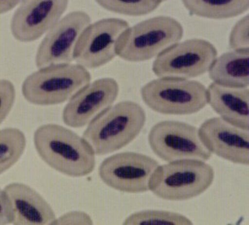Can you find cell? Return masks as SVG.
Wrapping results in <instances>:
<instances>
[{
	"label": "cell",
	"instance_id": "cell-1",
	"mask_svg": "<svg viewBox=\"0 0 249 225\" xmlns=\"http://www.w3.org/2000/svg\"><path fill=\"white\" fill-rule=\"evenodd\" d=\"M34 145L40 159L50 168L70 177L87 176L96 166V154L88 142L70 129L43 125L34 133Z\"/></svg>",
	"mask_w": 249,
	"mask_h": 225
},
{
	"label": "cell",
	"instance_id": "cell-2",
	"mask_svg": "<svg viewBox=\"0 0 249 225\" xmlns=\"http://www.w3.org/2000/svg\"><path fill=\"white\" fill-rule=\"evenodd\" d=\"M146 113L139 104L123 101L112 105L94 117L84 132L97 155L117 151L133 142L141 133Z\"/></svg>",
	"mask_w": 249,
	"mask_h": 225
},
{
	"label": "cell",
	"instance_id": "cell-3",
	"mask_svg": "<svg viewBox=\"0 0 249 225\" xmlns=\"http://www.w3.org/2000/svg\"><path fill=\"white\" fill-rule=\"evenodd\" d=\"M182 24L170 16H155L129 27L116 44L117 55L129 62L157 57L183 37Z\"/></svg>",
	"mask_w": 249,
	"mask_h": 225
},
{
	"label": "cell",
	"instance_id": "cell-4",
	"mask_svg": "<svg viewBox=\"0 0 249 225\" xmlns=\"http://www.w3.org/2000/svg\"><path fill=\"white\" fill-rule=\"evenodd\" d=\"M90 81L91 74L80 64H53L26 77L22 94L33 105L54 106L70 100Z\"/></svg>",
	"mask_w": 249,
	"mask_h": 225
},
{
	"label": "cell",
	"instance_id": "cell-5",
	"mask_svg": "<svg viewBox=\"0 0 249 225\" xmlns=\"http://www.w3.org/2000/svg\"><path fill=\"white\" fill-rule=\"evenodd\" d=\"M214 179L213 167L199 159H181L159 166L150 191L161 200L184 201L205 192Z\"/></svg>",
	"mask_w": 249,
	"mask_h": 225
},
{
	"label": "cell",
	"instance_id": "cell-6",
	"mask_svg": "<svg viewBox=\"0 0 249 225\" xmlns=\"http://www.w3.org/2000/svg\"><path fill=\"white\" fill-rule=\"evenodd\" d=\"M144 103L161 114L190 115L208 105L207 88L197 80L160 77L141 90Z\"/></svg>",
	"mask_w": 249,
	"mask_h": 225
},
{
	"label": "cell",
	"instance_id": "cell-7",
	"mask_svg": "<svg viewBox=\"0 0 249 225\" xmlns=\"http://www.w3.org/2000/svg\"><path fill=\"white\" fill-rule=\"evenodd\" d=\"M216 57L212 43L194 38L166 48L155 59L152 70L158 77L189 80L208 72Z\"/></svg>",
	"mask_w": 249,
	"mask_h": 225
},
{
	"label": "cell",
	"instance_id": "cell-8",
	"mask_svg": "<svg viewBox=\"0 0 249 225\" xmlns=\"http://www.w3.org/2000/svg\"><path fill=\"white\" fill-rule=\"evenodd\" d=\"M148 142L152 151L167 163L181 159L207 161L212 157L198 129L186 122H159L150 130Z\"/></svg>",
	"mask_w": 249,
	"mask_h": 225
},
{
	"label": "cell",
	"instance_id": "cell-9",
	"mask_svg": "<svg viewBox=\"0 0 249 225\" xmlns=\"http://www.w3.org/2000/svg\"><path fill=\"white\" fill-rule=\"evenodd\" d=\"M159 166L157 161L145 154L122 152L105 159L98 168V174L110 188L139 194L150 191L151 178Z\"/></svg>",
	"mask_w": 249,
	"mask_h": 225
},
{
	"label": "cell",
	"instance_id": "cell-10",
	"mask_svg": "<svg viewBox=\"0 0 249 225\" xmlns=\"http://www.w3.org/2000/svg\"><path fill=\"white\" fill-rule=\"evenodd\" d=\"M129 23L118 18H107L90 23L74 48V60L86 69H97L113 60L116 44Z\"/></svg>",
	"mask_w": 249,
	"mask_h": 225
},
{
	"label": "cell",
	"instance_id": "cell-11",
	"mask_svg": "<svg viewBox=\"0 0 249 225\" xmlns=\"http://www.w3.org/2000/svg\"><path fill=\"white\" fill-rule=\"evenodd\" d=\"M91 23V17L82 11L70 12L47 32L36 55L38 69L74 60V48L81 33Z\"/></svg>",
	"mask_w": 249,
	"mask_h": 225
},
{
	"label": "cell",
	"instance_id": "cell-12",
	"mask_svg": "<svg viewBox=\"0 0 249 225\" xmlns=\"http://www.w3.org/2000/svg\"><path fill=\"white\" fill-rule=\"evenodd\" d=\"M70 0H25L12 16V36L23 43L37 40L60 20Z\"/></svg>",
	"mask_w": 249,
	"mask_h": 225
},
{
	"label": "cell",
	"instance_id": "cell-13",
	"mask_svg": "<svg viewBox=\"0 0 249 225\" xmlns=\"http://www.w3.org/2000/svg\"><path fill=\"white\" fill-rule=\"evenodd\" d=\"M119 85L115 79H98L71 96L62 112L63 122L68 127H86L94 117L112 106L118 98Z\"/></svg>",
	"mask_w": 249,
	"mask_h": 225
},
{
	"label": "cell",
	"instance_id": "cell-14",
	"mask_svg": "<svg viewBox=\"0 0 249 225\" xmlns=\"http://www.w3.org/2000/svg\"><path fill=\"white\" fill-rule=\"evenodd\" d=\"M198 131L212 154L231 163L249 165V130L235 127L221 117H213L206 120Z\"/></svg>",
	"mask_w": 249,
	"mask_h": 225
},
{
	"label": "cell",
	"instance_id": "cell-15",
	"mask_svg": "<svg viewBox=\"0 0 249 225\" xmlns=\"http://www.w3.org/2000/svg\"><path fill=\"white\" fill-rule=\"evenodd\" d=\"M12 205L16 225H53L56 217L51 205L35 189L22 183H12L4 188Z\"/></svg>",
	"mask_w": 249,
	"mask_h": 225
},
{
	"label": "cell",
	"instance_id": "cell-16",
	"mask_svg": "<svg viewBox=\"0 0 249 225\" xmlns=\"http://www.w3.org/2000/svg\"><path fill=\"white\" fill-rule=\"evenodd\" d=\"M208 104L226 122L249 130L248 88H228L213 83L207 89Z\"/></svg>",
	"mask_w": 249,
	"mask_h": 225
},
{
	"label": "cell",
	"instance_id": "cell-17",
	"mask_svg": "<svg viewBox=\"0 0 249 225\" xmlns=\"http://www.w3.org/2000/svg\"><path fill=\"white\" fill-rule=\"evenodd\" d=\"M213 83L228 88L249 85V48L225 53L214 59L208 70Z\"/></svg>",
	"mask_w": 249,
	"mask_h": 225
},
{
	"label": "cell",
	"instance_id": "cell-18",
	"mask_svg": "<svg viewBox=\"0 0 249 225\" xmlns=\"http://www.w3.org/2000/svg\"><path fill=\"white\" fill-rule=\"evenodd\" d=\"M192 16L212 19H225L247 12L249 0H182Z\"/></svg>",
	"mask_w": 249,
	"mask_h": 225
},
{
	"label": "cell",
	"instance_id": "cell-19",
	"mask_svg": "<svg viewBox=\"0 0 249 225\" xmlns=\"http://www.w3.org/2000/svg\"><path fill=\"white\" fill-rule=\"evenodd\" d=\"M26 145L25 134L19 129L8 127L0 131V175L21 159Z\"/></svg>",
	"mask_w": 249,
	"mask_h": 225
},
{
	"label": "cell",
	"instance_id": "cell-20",
	"mask_svg": "<svg viewBox=\"0 0 249 225\" xmlns=\"http://www.w3.org/2000/svg\"><path fill=\"white\" fill-rule=\"evenodd\" d=\"M108 12L128 16L150 14L160 7L162 0H95Z\"/></svg>",
	"mask_w": 249,
	"mask_h": 225
},
{
	"label": "cell",
	"instance_id": "cell-21",
	"mask_svg": "<svg viewBox=\"0 0 249 225\" xmlns=\"http://www.w3.org/2000/svg\"><path fill=\"white\" fill-rule=\"evenodd\" d=\"M143 224H164V225H192L190 219L174 211L163 210H142L129 215L123 225H143Z\"/></svg>",
	"mask_w": 249,
	"mask_h": 225
},
{
	"label": "cell",
	"instance_id": "cell-22",
	"mask_svg": "<svg viewBox=\"0 0 249 225\" xmlns=\"http://www.w3.org/2000/svg\"><path fill=\"white\" fill-rule=\"evenodd\" d=\"M17 98L14 84L7 79H0V125L12 111Z\"/></svg>",
	"mask_w": 249,
	"mask_h": 225
},
{
	"label": "cell",
	"instance_id": "cell-23",
	"mask_svg": "<svg viewBox=\"0 0 249 225\" xmlns=\"http://www.w3.org/2000/svg\"><path fill=\"white\" fill-rule=\"evenodd\" d=\"M229 46L232 50L248 49L249 47V16L240 19L231 29Z\"/></svg>",
	"mask_w": 249,
	"mask_h": 225
},
{
	"label": "cell",
	"instance_id": "cell-24",
	"mask_svg": "<svg viewBox=\"0 0 249 225\" xmlns=\"http://www.w3.org/2000/svg\"><path fill=\"white\" fill-rule=\"evenodd\" d=\"M53 225H93L89 215L84 211H70L56 219Z\"/></svg>",
	"mask_w": 249,
	"mask_h": 225
},
{
	"label": "cell",
	"instance_id": "cell-25",
	"mask_svg": "<svg viewBox=\"0 0 249 225\" xmlns=\"http://www.w3.org/2000/svg\"><path fill=\"white\" fill-rule=\"evenodd\" d=\"M13 214L9 198L4 190L0 188V225L12 223Z\"/></svg>",
	"mask_w": 249,
	"mask_h": 225
},
{
	"label": "cell",
	"instance_id": "cell-26",
	"mask_svg": "<svg viewBox=\"0 0 249 225\" xmlns=\"http://www.w3.org/2000/svg\"><path fill=\"white\" fill-rule=\"evenodd\" d=\"M25 0H0V15L10 12Z\"/></svg>",
	"mask_w": 249,
	"mask_h": 225
},
{
	"label": "cell",
	"instance_id": "cell-27",
	"mask_svg": "<svg viewBox=\"0 0 249 225\" xmlns=\"http://www.w3.org/2000/svg\"><path fill=\"white\" fill-rule=\"evenodd\" d=\"M163 1H167V0H162V2H163Z\"/></svg>",
	"mask_w": 249,
	"mask_h": 225
}]
</instances>
